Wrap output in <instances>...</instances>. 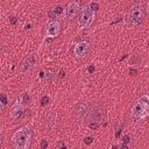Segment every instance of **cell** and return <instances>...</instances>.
Wrapping results in <instances>:
<instances>
[{
  "instance_id": "obj_1",
  "label": "cell",
  "mask_w": 149,
  "mask_h": 149,
  "mask_svg": "<svg viewBox=\"0 0 149 149\" xmlns=\"http://www.w3.org/2000/svg\"><path fill=\"white\" fill-rule=\"evenodd\" d=\"M31 140V128L26 125L15 130L12 136V143L15 149H27L30 146Z\"/></svg>"
},
{
  "instance_id": "obj_2",
  "label": "cell",
  "mask_w": 149,
  "mask_h": 149,
  "mask_svg": "<svg viewBox=\"0 0 149 149\" xmlns=\"http://www.w3.org/2000/svg\"><path fill=\"white\" fill-rule=\"evenodd\" d=\"M148 113H149V97L147 94H143L132 107L130 116L134 120H143L147 118Z\"/></svg>"
},
{
  "instance_id": "obj_3",
  "label": "cell",
  "mask_w": 149,
  "mask_h": 149,
  "mask_svg": "<svg viewBox=\"0 0 149 149\" xmlns=\"http://www.w3.org/2000/svg\"><path fill=\"white\" fill-rule=\"evenodd\" d=\"M94 15H95V12H93L88 6H85V7L81 9L80 14H79L78 28H79L80 30L88 28V27L92 24L93 20H94Z\"/></svg>"
},
{
  "instance_id": "obj_4",
  "label": "cell",
  "mask_w": 149,
  "mask_h": 149,
  "mask_svg": "<svg viewBox=\"0 0 149 149\" xmlns=\"http://www.w3.org/2000/svg\"><path fill=\"white\" fill-rule=\"evenodd\" d=\"M129 19L133 26H139L144 19V9L141 2H135L129 12Z\"/></svg>"
},
{
  "instance_id": "obj_5",
  "label": "cell",
  "mask_w": 149,
  "mask_h": 149,
  "mask_svg": "<svg viewBox=\"0 0 149 149\" xmlns=\"http://www.w3.org/2000/svg\"><path fill=\"white\" fill-rule=\"evenodd\" d=\"M105 119V113L102 107L100 106H94L90 112H88V123H95V125H100L102 122V120Z\"/></svg>"
},
{
  "instance_id": "obj_6",
  "label": "cell",
  "mask_w": 149,
  "mask_h": 149,
  "mask_svg": "<svg viewBox=\"0 0 149 149\" xmlns=\"http://www.w3.org/2000/svg\"><path fill=\"white\" fill-rule=\"evenodd\" d=\"M61 31V24L56 20H50L44 29V37L45 38H55Z\"/></svg>"
},
{
  "instance_id": "obj_7",
  "label": "cell",
  "mask_w": 149,
  "mask_h": 149,
  "mask_svg": "<svg viewBox=\"0 0 149 149\" xmlns=\"http://www.w3.org/2000/svg\"><path fill=\"white\" fill-rule=\"evenodd\" d=\"M80 9V1L79 0H74V1H71L66 8L64 9V17L66 20H72L79 12Z\"/></svg>"
},
{
  "instance_id": "obj_8",
  "label": "cell",
  "mask_w": 149,
  "mask_h": 149,
  "mask_svg": "<svg viewBox=\"0 0 149 149\" xmlns=\"http://www.w3.org/2000/svg\"><path fill=\"white\" fill-rule=\"evenodd\" d=\"M90 49V43L87 41H79L74 44L73 48V55L76 58H83Z\"/></svg>"
},
{
  "instance_id": "obj_9",
  "label": "cell",
  "mask_w": 149,
  "mask_h": 149,
  "mask_svg": "<svg viewBox=\"0 0 149 149\" xmlns=\"http://www.w3.org/2000/svg\"><path fill=\"white\" fill-rule=\"evenodd\" d=\"M23 112H24V106L16 100V102L12 106V108L9 111V116L12 119H19V118L22 116Z\"/></svg>"
},
{
  "instance_id": "obj_10",
  "label": "cell",
  "mask_w": 149,
  "mask_h": 149,
  "mask_svg": "<svg viewBox=\"0 0 149 149\" xmlns=\"http://www.w3.org/2000/svg\"><path fill=\"white\" fill-rule=\"evenodd\" d=\"M90 104H87V102H81V104H79L78 106H77V109H76V116H77V119L78 120H84L86 116H87V114H88V112H90Z\"/></svg>"
},
{
  "instance_id": "obj_11",
  "label": "cell",
  "mask_w": 149,
  "mask_h": 149,
  "mask_svg": "<svg viewBox=\"0 0 149 149\" xmlns=\"http://www.w3.org/2000/svg\"><path fill=\"white\" fill-rule=\"evenodd\" d=\"M35 65V57L34 56H29L28 58L23 59V62L20 64V73H27L29 72L33 66Z\"/></svg>"
},
{
  "instance_id": "obj_12",
  "label": "cell",
  "mask_w": 149,
  "mask_h": 149,
  "mask_svg": "<svg viewBox=\"0 0 149 149\" xmlns=\"http://www.w3.org/2000/svg\"><path fill=\"white\" fill-rule=\"evenodd\" d=\"M64 13V9H63V7L61 6V5H58V6H56V7H54L50 12H49V17L51 19V20H54V19H56V16L57 15H59V14H63Z\"/></svg>"
},
{
  "instance_id": "obj_13",
  "label": "cell",
  "mask_w": 149,
  "mask_h": 149,
  "mask_svg": "<svg viewBox=\"0 0 149 149\" xmlns=\"http://www.w3.org/2000/svg\"><path fill=\"white\" fill-rule=\"evenodd\" d=\"M56 114L55 113H51L49 116H48V121H47V126L49 128V132H52L55 128H56Z\"/></svg>"
},
{
  "instance_id": "obj_14",
  "label": "cell",
  "mask_w": 149,
  "mask_h": 149,
  "mask_svg": "<svg viewBox=\"0 0 149 149\" xmlns=\"http://www.w3.org/2000/svg\"><path fill=\"white\" fill-rule=\"evenodd\" d=\"M55 71L54 70H51V69H48L45 72H44V74H43V78H44V81L45 83H51L52 81V79L55 78Z\"/></svg>"
},
{
  "instance_id": "obj_15",
  "label": "cell",
  "mask_w": 149,
  "mask_h": 149,
  "mask_svg": "<svg viewBox=\"0 0 149 149\" xmlns=\"http://www.w3.org/2000/svg\"><path fill=\"white\" fill-rule=\"evenodd\" d=\"M17 101L19 102H21L24 107H26V105H28V102L30 101V95H29V93H22V94H20V97H19V99H17Z\"/></svg>"
},
{
  "instance_id": "obj_16",
  "label": "cell",
  "mask_w": 149,
  "mask_h": 149,
  "mask_svg": "<svg viewBox=\"0 0 149 149\" xmlns=\"http://www.w3.org/2000/svg\"><path fill=\"white\" fill-rule=\"evenodd\" d=\"M130 143V137L128 136V135H125L123 137H122V143H121V148H127L128 147V144Z\"/></svg>"
},
{
  "instance_id": "obj_17",
  "label": "cell",
  "mask_w": 149,
  "mask_h": 149,
  "mask_svg": "<svg viewBox=\"0 0 149 149\" xmlns=\"http://www.w3.org/2000/svg\"><path fill=\"white\" fill-rule=\"evenodd\" d=\"M50 101V98L48 95H43L42 99H41V106H47Z\"/></svg>"
},
{
  "instance_id": "obj_18",
  "label": "cell",
  "mask_w": 149,
  "mask_h": 149,
  "mask_svg": "<svg viewBox=\"0 0 149 149\" xmlns=\"http://www.w3.org/2000/svg\"><path fill=\"white\" fill-rule=\"evenodd\" d=\"M93 141H94L93 136H86V137H84V143L87 144V146H90L91 143H93Z\"/></svg>"
},
{
  "instance_id": "obj_19",
  "label": "cell",
  "mask_w": 149,
  "mask_h": 149,
  "mask_svg": "<svg viewBox=\"0 0 149 149\" xmlns=\"http://www.w3.org/2000/svg\"><path fill=\"white\" fill-rule=\"evenodd\" d=\"M0 102H2L3 105H6V104L8 102L7 94H5V93H1V94H0Z\"/></svg>"
},
{
  "instance_id": "obj_20",
  "label": "cell",
  "mask_w": 149,
  "mask_h": 149,
  "mask_svg": "<svg viewBox=\"0 0 149 149\" xmlns=\"http://www.w3.org/2000/svg\"><path fill=\"white\" fill-rule=\"evenodd\" d=\"M88 7L93 10V12H97L98 10V8H99V6H98V3L95 2V1H93V2H91L90 5H88Z\"/></svg>"
},
{
  "instance_id": "obj_21",
  "label": "cell",
  "mask_w": 149,
  "mask_h": 149,
  "mask_svg": "<svg viewBox=\"0 0 149 149\" xmlns=\"http://www.w3.org/2000/svg\"><path fill=\"white\" fill-rule=\"evenodd\" d=\"M48 146H49V143H48L47 140H42L41 141V149H47Z\"/></svg>"
},
{
  "instance_id": "obj_22",
  "label": "cell",
  "mask_w": 149,
  "mask_h": 149,
  "mask_svg": "<svg viewBox=\"0 0 149 149\" xmlns=\"http://www.w3.org/2000/svg\"><path fill=\"white\" fill-rule=\"evenodd\" d=\"M16 21H17L16 16H10V17H9V22H10L12 24H15V23H16Z\"/></svg>"
},
{
  "instance_id": "obj_23",
  "label": "cell",
  "mask_w": 149,
  "mask_h": 149,
  "mask_svg": "<svg viewBox=\"0 0 149 149\" xmlns=\"http://www.w3.org/2000/svg\"><path fill=\"white\" fill-rule=\"evenodd\" d=\"M94 70H95V69H94V66H93V65H90V66H88V69H87L88 73H93V72H94Z\"/></svg>"
},
{
  "instance_id": "obj_24",
  "label": "cell",
  "mask_w": 149,
  "mask_h": 149,
  "mask_svg": "<svg viewBox=\"0 0 149 149\" xmlns=\"http://www.w3.org/2000/svg\"><path fill=\"white\" fill-rule=\"evenodd\" d=\"M129 73H130L132 76H135V74L137 73V70H135V69H129Z\"/></svg>"
},
{
  "instance_id": "obj_25",
  "label": "cell",
  "mask_w": 149,
  "mask_h": 149,
  "mask_svg": "<svg viewBox=\"0 0 149 149\" xmlns=\"http://www.w3.org/2000/svg\"><path fill=\"white\" fill-rule=\"evenodd\" d=\"M57 147H58V148H66V144H65L64 142H59Z\"/></svg>"
},
{
  "instance_id": "obj_26",
  "label": "cell",
  "mask_w": 149,
  "mask_h": 149,
  "mask_svg": "<svg viewBox=\"0 0 149 149\" xmlns=\"http://www.w3.org/2000/svg\"><path fill=\"white\" fill-rule=\"evenodd\" d=\"M2 139H3V136H2V133L0 132V147H1V144H2Z\"/></svg>"
},
{
  "instance_id": "obj_27",
  "label": "cell",
  "mask_w": 149,
  "mask_h": 149,
  "mask_svg": "<svg viewBox=\"0 0 149 149\" xmlns=\"http://www.w3.org/2000/svg\"><path fill=\"white\" fill-rule=\"evenodd\" d=\"M59 77H61V78L64 77V71H63V70H61V72H59Z\"/></svg>"
},
{
  "instance_id": "obj_28",
  "label": "cell",
  "mask_w": 149,
  "mask_h": 149,
  "mask_svg": "<svg viewBox=\"0 0 149 149\" xmlns=\"http://www.w3.org/2000/svg\"><path fill=\"white\" fill-rule=\"evenodd\" d=\"M3 106H5V105H3L2 102H0V112H2V109H3Z\"/></svg>"
},
{
  "instance_id": "obj_29",
  "label": "cell",
  "mask_w": 149,
  "mask_h": 149,
  "mask_svg": "<svg viewBox=\"0 0 149 149\" xmlns=\"http://www.w3.org/2000/svg\"><path fill=\"white\" fill-rule=\"evenodd\" d=\"M30 27H31V24H26V26H24V28H26V29H29Z\"/></svg>"
}]
</instances>
